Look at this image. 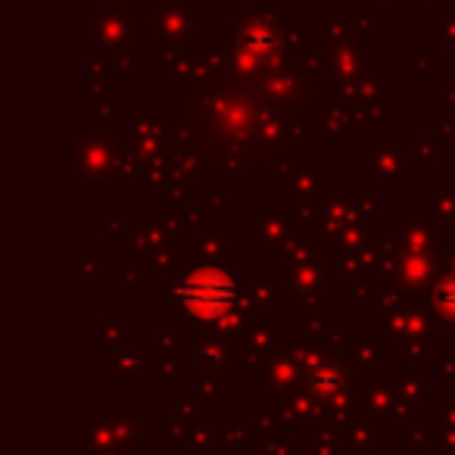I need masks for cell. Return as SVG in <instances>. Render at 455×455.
Wrapping results in <instances>:
<instances>
[{
	"label": "cell",
	"instance_id": "obj_1",
	"mask_svg": "<svg viewBox=\"0 0 455 455\" xmlns=\"http://www.w3.org/2000/svg\"><path fill=\"white\" fill-rule=\"evenodd\" d=\"M181 297L190 312L212 318V315H221V312L231 306V284H228V278H221V275L203 272L184 284Z\"/></svg>",
	"mask_w": 455,
	"mask_h": 455
}]
</instances>
